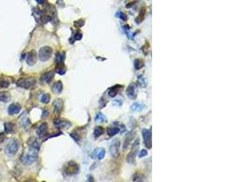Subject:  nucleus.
<instances>
[{"label":"nucleus","mask_w":243,"mask_h":182,"mask_svg":"<svg viewBox=\"0 0 243 182\" xmlns=\"http://www.w3.org/2000/svg\"><path fill=\"white\" fill-rule=\"evenodd\" d=\"M38 149L29 147V149H26L21 156V162L24 165H31L38 159Z\"/></svg>","instance_id":"f257e3e1"},{"label":"nucleus","mask_w":243,"mask_h":182,"mask_svg":"<svg viewBox=\"0 0 243 182\" xmlns=\"http://www.w3.org/2000/svg\"><path fill=\"white\" fill-rule=\"evenodd\" d=\"M52 54H53L52 47H48V46L43 47L38 51V57L42 62H46L50 59L52 56Z\"/></svg>","instance_id":"f03ea898"},{"label":"nucleus","mask_w":243,"mask_h":182,"mask_svg":"<svg viewBox=\"0 0 243 182\" xmlns=\"http://www.w3.org/2000/svg\"><path fill=\"white\" fill-rule=\"evenodd\" d=\"M36 78L35 77H21L17 80V85L20 87H23L26 89H29L33 87L36 84Z\"/></svg>","instance_id":"7ed1b4c3"},{"label":"nucleus","mask_w":243,"mask_h":182,"mask_svg":"<svg viewBox=\"0 0 243 182\" xmlns=\"http://www.w3.org/2000/svg\"><path fill=\"white\" fill-rule=\"evenodd\" d=\"M19 149V143L17 139H11L9 142L6 144L5 151L8 155L9 156H14L17 154V152L18 151Z\"/></svg>","instance_id":"20e7f679"},{"label":"nucleus","mask_w":243,"mask_h":182,"mask_svg":"<svg viewBox=\"0 0 243 182\" xmlns=\"http://www.w3.org/2000/svg\"><path fill=\"white\" fill-rule=\"evenodd\" d=\"M139 139L138 138V139H136V141L133 143L131 151L130 152V154L127 155V161L128 163H134L135 158H136V156H137L138 152H139Z\"/></svg>","instance_id":"39448f33"},{"label":"nucleus","mask_w":243,"mask_h":182,"mask_svg":"<svg viewBox=\"0 0 243 182\" xmlns=\"http://www.w3.org/2000/svg\"><path fill=\"white\" fill-rule=\"evenodd\" d=\"M119 146H120L119 139L115 138V139L112 141V143L110 145V149H109V152H110V155H111L112 158H117L118 156Z\"/></svg>","instance_id":"423d86ee"},{"label":"nucleus","mask_w":243,"mask_h":182,"mask_svg":"<svg viewBox=\"0 0 243 182\" xmlns=\"http://www.w3.org/2000/svg\"><path fill=\"white\" fill-rule=\"evenodd\" d=\"M67 175H73L78 172V166L75 162H69L66 165L65 169H64Z\"/></svg>","instance_id":"0eeeda50"},{"label":"nucleus","mask_w":243,"mask_h":182,"mask_svg":"<svg viewBox=\"0 0 243 182\" xmlns=\"http://www.w3.org/2000/svg\"><path fill=\"white\" fill-rule=\"evenodd\" d=\"M142 137L144 139L145 145L147 148L150 149L151 148V130L150 129H143L142 130Z\"/></svg>","instance_id":"6e6552de"},{"label":"nucleus","mask_w":243,"mask_h":182,"mask_svg":"<svg viewBox=\"0 0 243 182\" xmlns=\"http://www.w3.org/2000/svg\"><path fill=\"white\" fill-rule=\"evenodd\" d=\"M127 96L130 99H135L137 98V85L135 83L130 84L127 89Z\"/></svg>","instance_id":"1a4fd4ad"},{"label":"nucleus","mask_w":243,"mask_h":182,"mask_svg":"<svg viewBox=\"0 0 243 182\" xmlns=\"http://www.w3.org/2000/svg\"><path fill=\"white\" fill-rule=\"evenodd\" d=\"M54 125L58 128H68L71 127V123L66 119H55Z\"/></svg>","instance_id":"9d476101"},{"label":"nucleus","mask_w":243,"mask_h":182,"mask_svg":"<svg viewBox=\"0 0 243 182\" xmlns=\"http://www.w3.org/2000/svg\"><path fill=\"white\" fill-rule=\"evenodd\" d=\"M37 60H38V54H37V52H36L35 50L30 51L29 54L27 55V59H26L27 65L28 66H34L36 63H37Z\"/></svg>","instance_id":"9b49d317"},{"label":"nucleus","mask_w":243,"mask_h":182,"mask_svg":"<svg viewBox=\"0 0 243 182\" xmlns=\"http://www.w3.org/2000/svg\"><path fill=\"white\" fill-rule=\"evenodd\" d=\"M8 114L10 116L17 115L21 111V106L17 103H14V104H12L8 107Z\"/></svg>","instance_id":"f8f14e48"},{"label":"nucleus","mask_w":243,"mask_h":182,"mask_svg":"<svg viewBox=\"0 0 243 182\" xmlns=\"http://www.w3.org/2000/svg\"><path fill=\"white\" fill-rule=\"evenodd\" d=\"M63 108V101L61 98H56L53 102V109L56 114H59Z\"/></svg>","instance_id":"ddd939ff"},{"label":"nucleus","mask_w":243,"mask_h":182,"mask_svg":"<svg viewBox=\"0 0 243 182\" xmlns=\"http://www.w3.org/2000/svg\"><path fill=\"white\" fill-rule=\"evenodd\" d=\"M54 78V72H47L45 74H43L41 77V82L45 83V84H48L52 81V79Z\"/></svg>","instance_id":"4468645a"},{"label":"nucleus","mask_w":243,"mask_h":182,"mask_svg":"<svg viewBox=\"0 0 243 182\" xmlns=\"http://www.w3.org/2000/svg\"><path fill=\"white\" fill-rule=\"evenodd\" d=\"M47 132V123H43L38 127V128L37 129V135L38 136V137H43L44 136H46Z\"/></svg>","instance_id":"2eb2a0df"},{"label":"nucleus","mask_w":243,"mask_h":182,"mask_svg":"<svg viewBox=\"0 0 243 182\" xmlns=\"http://www.w3.org/2000/svg\"><path fill=\"white\" fill-rule=\"evenodd\" d=\"M19 119H20L19 120L20 125L22 126L23 128H27L28 126H29V124H30V121H29V119H28V118H27L26 112H25L22 116H21Z\"/></svg>","instance_id":"dca6fc26"},{"label":"nucleus","mask_w":243,"mask_h":182,"mask_svg":"<svg viewBox=\"0 0 243 182\" xmlns=\"http://www.w3.org/2000/svg\"><path fill=\"white\" fill-rule=\"evenodd\" d=\"M52 90L54 93L56 94H60L63 90V84L61 81H58V82H56L53 86H52Z\"/></svg>","instance_id":"f3484780"},{"label":"nucleus","mask_w":243,"mask_h":182,"mask_svg":"<svg viewBox=\"0 0 243 182\" xmlns=\"http://www.w3.org/2000/svg\"><path fill=\"white\" fill-rule=\"evenodd\" d=\"M11 99V95L9 92H0V101L1 102H8Z\"/></svg>","instance_id":"a211bd4d"},{"label":"nucleus","mask_w":243,"mask_h":182,"mask_svg":"<svg viewBox=\"0 0 243 182\" xmlns=\"http://www.w3.org/2000/svg\"><path fill=\"white\" fill-rule=\"evenodd\" d=\"M15 124L12 122H8L5 124V129L6 133H13L15 131Z\"/></svg>","instance_id":"6ab92c4d"},{"label":"nucleus","mask_w":243,"mask_h":182,"mask_svg":"<svg viewBox=\"0 0 243 182\" xmlns=\"http://www.w3.org/2000/svg\"><path fill=\"white\" fill-rule=\"evenodd\" d=\"M65 57H66L65 53H64V52H58V54H56V64L64 63Z\"/></svg>","instance_id":"aec40b11"},{"label":"nucleus","mask_w":243,"mask_h":182,"mask_svg":"<svg viewBox=\"0 0 243 182\" xmlns=\"http://www.w3.org/2000/svg\"><path fill=\"white\" fill-rule=\"evenodd\" d=\"M120 131V128H117V127H109L108 128V134L109 136L112 137V136H115L117 135L118 132Z\"/></svg>","instance_id":"412c9836"},{"label":"nucleus","mask_w":243,"mask_h":182,"mask_svg":"<svg viewBox=\"0 0 243 182\" xmlns=\"http://www.w3.org/2000/svg\"><path fill=\"white\" fill-rule=\"evenodd\" d=\"M28 146L32 148H36V149H39V143L37 140V138L35 137H31L29 140H28Z\"/></svg>","instance_id":"4be33fe9"},{"label":"nucleus","mask_w":243,"mask_h":182,"mask_svg":"<svg viewBox=\"0 0 243 182\" xmlns=\"http://www.w3.org/2000/svg\"><path fill=\"white\" fill-rule=\"evenodd\" d=\"M56 71L58 73L59 75H64L66 73L67 69H66V67L64 66V63H61V64H58V67L56 68Z\"/></svg>","instance_id":"5701e85b"},{"label":"nucleus","mask_w":243,"mask_h":182,"mask_svg":"<svg viewBox=\"0 0 243 182\" xmlns=\"http://www.w3.org/2000/svg\"><path fill=\"white\" fill-rule=\"evenodd\" d=\"M144 67V63L141 59H135L134 60V68L136 70H139L141 69V68Z\"/></svg>","instance_id":"b1692460"},{"label":"nucleus","mask_w":243,"mask_h":182,"mask_svg":"<svg viewBox=\"0 0 243 182\" xmlns=\"http://www.w3.org/2000/svg\"><path fill=\"white\" fill-rule=\"evenodd\" d=\"M130 108H131V110H134V111H140L144 108V105H142L140 103H134Z\"/></svg>","instance_id":"393cba45"},{"label":"nucleus","mask_w":243,"mask_h":182,"mask_svg":"<svg viewBox=\"0 0 243 182\" xmlns=\"http://www.w3.org/2000/svg\"><path fill=\"white\" fill-rule=\"evenodd\" d=\"M104 133V128L102 127H97L94 130V135H95V137H100L102 134Z\"/></svg>","instance_id":"a878e982"},{"label":"nucleus","mask_w":243,"mask_h":182,"mask_svg":"<svg viewBox=\"0 0 243 182\" xmlns=\"http://www.w3.org/2000/svg\"><path fill=\"white\" fill-rule=\"evenodd\" d=\"M138 83L139 84V86L141 87H145L147 86V80L145 79V77L143 76H139L138 78Z\"/></svg>","instance_id":"bb28decb"},{"label":"nucleus","mask_w":243,"mask_h":182,"mask_svg":"<svg viewBox=\"0 0 243 182\" xmlns=\"http://www.w3.org/2000/svg\"><path fill=\"white\" fill-rule=\"evenodd\" d=\"M49 101H50V95H49V94L42 95V97H41V102H42V103L47 104Z\"/></svg>","instance_id":"cd10ccee"},{"label":"nucleus","mask_w":243,"mask_h":182,"mask_svg":"<svg viewBox=\"0 0 243 182\" xmlns=\"http://www.w3.org/2000/svg\"><path fill=\"white\" fill-rule=\"evenodd\" d=\"M132 137H133V133L130 134V136H128V137L126 138V140H125V142H124V145H123V149H127L128 145H130V141L132 140Z\"/></svg>","instance_id":"c85d7f7f"},{"label":"nucleus","mask_w":243,"mask_h":182,"mask_svg":"<svg viewBox=\"0 0 243 182\" xmlns=\"http://www.w3.org/2000/svg\"><path fill=\"white\" fill-rule=\"evenodd\" d=\"M118 87V86H113L112 89L109 91V97H111V98H115V97H116V95L118 94V90H117Z\"/></svg>","instance_id":"c756f323"},{"label":"nucleus","mask_w":243,"mask_h":182,"mask_svg":"<svg viewBox=\"0 0 243 182\" xmlns=\"http://www.w3.org/2000/svg\"><path fill=\"white\" fill-rule=\"evenodd\" d=\"M95 119L97 122H105L107 119H106V116H104V115L102 113H97Z\"/></svg>","instance_id":"7c9ffc66"},{"label":"nucleus","mask_w":243,"mask_h":182,"mask_svg":"<svg viewBox=\"0 0 243 182\" xmlns=\"http://www.w3.org/2000/svg\"><path fill=\"white\" fill-rule=\"evenodd\" d=\"M144 179H145V177L143 176V175L136 174V175H134V177H133V181H143V180H145Z\"/></svg>","instance_id":"2f4dec72"},{"label":"nucleus","mask_w":243,"mask_h":182,"mask_svg":"<svg viewBox=\"0 0 243 182\" xmlns=\"http://www.w3.org/2000/svg\"><path fill=\"white\" fill-rule=\"evenodd\" d=\"M75 26H77V27H81V26H84V24H85V21L83 20V19H79V20H77V21H75Z\"/></svg>","instance_id":"473e14b6"},{"label":"nucleus","mask_w":243,"mask_h":182,"mask_svg":"<svg viewBox=\"0 0 243 182\" xmlns=\"http://www.w3.org/2000/svg\"><path fill=\"white\" fill-rule=\"evenodd\" d=\"M117 16H118L120 19H122V20H124V21H126V20L127 19V15L124 14V13H122V12H118V13L117 14Z\"/></svg>","instance_id":"72a5a7b5"},{"label":"nucleus","mask_w":243,"mask_h":182,"mask_svg":"<svg viewBox=\"0 0 243 182\" xmlns=\"http://www.w3.org/2000/svg\"><path fill=\"white\" fill-rule=\"evenodd\" d=\"M70 136H71V137H72L74 138V140H75L76 142H78V141L80 140V137L78 136V135H77V134L76 132H72V133L70 134Z\"/></svg>","instance_id":"f704fd0d"},{"label":"nucleus","mask_w":243,"mask_h":182,"mask_svg":"<svg viewBox=\"0 0 243 182\" xmlns=\"http://www.w3.org/2000/svg\"><path fill=\"white\" fill-rule=\"evenodd\" d=\"M105 154H106V151H105V149H101V150H99V152H98V155H97V158H98V159H102V158L105 157Z\"/></svg>","instance_id":"c9c22d12"},{"label":"nucleus","mask_w":243,"mask_h":182,"mask_svg":"<svg viewBox=\"0 0 243 182\" xmlns=\"http://www.w3.org/2000/svg\"><path fill=\"white\" fill-rule=\"evenodd\" d=\"M98 152H99V149H95L94 151H93L92 153H91V155H90V157L92 158H94V159H96V158H97V155H98Z\"/></svg>","instance_id":"e433bc0d"},{"label":"nucleus","mask_w":243,"mask_h":182,"mask_svg":"<svg viewBox=\"0 0 243 182\" xmlns=\"http://www.w3.org/2000/svg\"><path fill=\"white\" fill-rule=\"evenodd\" d=\"M74 38H75V40H80V39L82 38V34H81V32H77V33L75 34V36H74Z\"/></svg>","instance_id":"4c0bfd02"},{"label":"nucleus","mask_w":243,"mask_h":182,"mask_svg":"<svg viewBox=\"0 0 243 182\" xmlns=\"http://www.w3.org/2000/svg\"><path fill=\"white\" fill-rule=\"evenodd\" d=\"M148 155V151L146 149H141V151L139 152V158H144Z\"/></svg>","instance_id":"58836bf2"},{"label":"nucleus","mask_w":243,"mask_h":182,"mask_svg":"<svg viewBox=\"0 0 243 182\" xmlns=\"http://www.w3.org/2000/svg\"><path fill=\"white\" fill-rule=\"evenodd\" d=\"M9 86V83L8 81H0V86L1 87H8Z\"/></svg>","instance_id":"ea45409f"},{"label":"nucleus","mask_w":243,"mask_h":182,"mask_svg":"<svg viewBox=\"0 0 243 182\" xmlns=\"http://www.w3.org/2000/svg\"><path fill=\"white\" fill-rule=\"evenodd\" d=\"M5 138H6V136L4 135V133H0V144H1L2 142H4Z\"/></svg>","instance_id":"a19ab883"},{"label":"nucleus","mask_w":243,"mask_h":182,"mask_svg":"<svg viewBox=\"0 0 243 182\" xmlns=\"http://www.w3.org/2000/svg\"><path fill=\"white\" fill-rule=\"evenodd\" d=\"M106 103H107V100H104V98H102V99L100 100V103H99V105H100V107L102 108V107L106 105Z\"/></svg>","instance_id":"79ce46f5"},{"label":"nucleus","mask_w":243,"mask_h":182,"mask_svg":"<svg viewBox=\"0 0 243 182\" xmlns=\"http://www.w3.org/2000/svg\"><path fill=\"white\" fill-rule=\"evenodd\" d=\"M36 1L39 5H44V3H46V0H36Z\"/></svg>","instance_id":"37998d69"},{"label":"nucleus","mask_w":243,"mask_h":182,"mask_svg":"<svg viewBox=\"0 0 243 182\" xmlns=\"http://www.w3.org/2000/svg\"><path fill=\"white\" fill-rule=\"evenodd\" d=\"M113 103H114V104L118 103V106H120L121 104H122V100H120V101H119V100H115V101L113 102Z\"/></svg>","instance_id":"c03bdc74"}]
</instances>
